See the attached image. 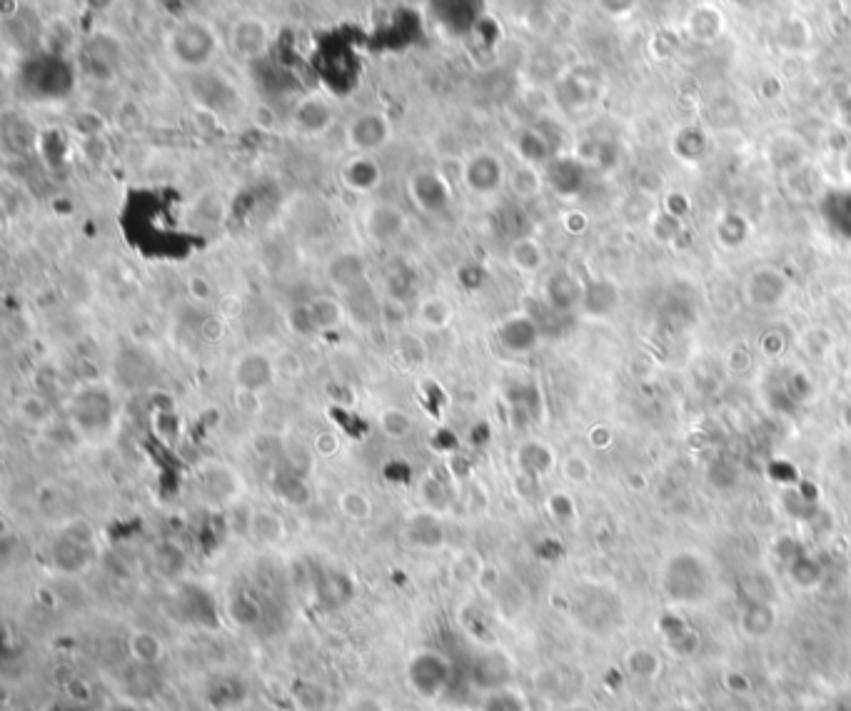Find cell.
Instances as JSON below:
<instances>
[{
    "mask_svg": "<svg viewBox=\"0 0 851 711\" xmlns=\"http://www.w3.org/2000/svg\"><path fill=\"white\" fill-rule=\"evenodd\" d=\"M220 48L213 25L203 18H188L175 25L168 35V55L178 70L200 73L210 68Z\"/></svg>",
    "mask_w": 851,
    "mask_h": 711,
    "instance_id": "6da1fadb",
    "label": "cell"
},
{
    "mask_svg": "<svg viewBox=\"0 0 851 711\" xmlns=\"http://www.w3.org/2000/svg\"><path fill=\"white\" fill-rule=\"evenodd\" d=\"M510 170L492 150H475L462 160V188L475 198H492L507 185Z\"/></svg>",
    "mask_w": 851,
    "mask_h": 711,
    "instance_id": "7a4b0ae2",
    "label": "cell"
},
{
    "mask_svg": "<svg viewBox=\"0 0 851 711\" xmlns=\"http://www.w3.org/2000/svg\"><path fill=\"white\" fill-rule=\"evenodd\" d=\"M407 195H410L412 205L420 210L422 215H430V218H440L447 210L452 208V188L450 180L445 178L440 168H425L415 170L407 180Z\"/></svg>",
    "mask_w": 851,
    "mask_h": 711,
    "instance_id": "3957f363",
    "label": "cell"
},
{
    "mask_svg": "<svg viewBox=\"0 0 851 711\" xmlns=\"http://www.w3.org/2000/svg\"><path fill=\"white\" fill-rule=\"evenodd\" d=\"M452 662L437 649H420L407 664V682L420 697L435 699L450 687Z\"/></svg>",
    "mask_w": 851,
    "mask_h": 711,
    "instance_id": "277c9868",
    "label": "cell"
},
{
    "mask_svg": "<svg viewBox=\"0 0 851 711\" xmlns=\"http://www.w3.org/2000/svg\"><path fill=\"white\" fill-rule=\"evenodd\" d=\"M392 140V123L380 110H362L345 125V143L357 155H377Z\"/></svg>",
    "mask_w": 851,
    "mask_h": 711,
    "instance_id": "5b68a950",
    "label": "cell"
},
{
    "mask_svg": "<svg viewBox=\"0 0 851 711\" xmlns=\"http://www.w3.org/2000/svg\"><path fill=\"white\" fill-rule=\"evenodd\" d=\"M360 223L367 240L380 247L395 245V242L400 240V237H405L407 230H410V218H407V213L400 205L390 203V200H375V203L367 205L360 215Z\"/></svg>",
    "mask_w": 851,
    "mask_h": 711,
    "instance_id": "8992f818",
    "label": "cell"
},
{
    "mask_svg": "<svg viewBox=\"0 0 851 711\" xmlns=\"http://www.w3.org/2000/svg\"><path fill=\"white\" fill-rule=\"evenodd\" d=\"M325 277L340 297H350L355 292L370 287V277H367V265L362 255L352 250L335 252L325 265Z\"/></svg>",
    "mask_w": 851,
    "mask_h": 711,
    "instance_id": "52a82bcc",
    "label": "cell"
},
{
    "mask_svg": "<svg viewBox=\"0 0 851 711\" xmlns=\"http://www.w3.org/2000/svg\"><path fill=\"white\" fill-rule=\"evenodd\" d=\"M228 45L240 60H255L268 50L270 45V25L268 20L258 15H243L233 20L228 30Z\"/></svg>",
    "mask_w": 851,
    "mask_h": 711,
    "instance_id": "ba28073f",
    "label": "cell"
},
{
    "mask_svg": "<svg viewBox=\"0 0 851 711\" xmlns=\"http://www.w3.org/2000/svg\"><path fill=\"white\" fill-rule=\"evenodd\" d=\"M233 380L235 387L250 392H260L273 387V382L278 380V365H275V357L265 355L260 350L243 352V355L235 360L233 365Z\"/></svg>",
    "mask_w": 851,
    "mask_h": 711,
    "instance_id": "9c48e42d",
    "label": "cell"
},
{
    "mask_svg": "<svg viewBox=\"0 0 851 711\" xmlns=\"http://www.w3.org/2000/svg\"><path fill=\"white\" fill-rule=\"evenodd\" d=\"M73 417L83 432H88V435L100 432L103 435L113 425V397L100 387H90V390L75 397Z\"/></svg>",
    "mask_w": 851,
    "mask_h": 711,
    "instance_id": "30bf717a",
    "label": "cell"
},
{
    "mask_svg": "<svg viewBox=\"0 0 851 711\" xmlns=\"http://www.w3.org/2000/svg\"><path fill=\"white\" fill-rule=\"evenodd\" d=\"M290 125L302 138H320L335 125V110L322 95H305L292 108Z\"/></svg>",
    "mask_w": 851,
    "mask_h": 711,
    "instance_id": "8fae6325",
    "label": "cell"
},
{
    "mask_svg": "<svg viewBox=\"0 0 851 711\" xmlns=\"http://www.w3.org/2000/svg\"><path fill=\"white\" fill-rule=\"evenodd\" d=\"M512 679H515V667H512V659L505 652L487 649V652L477 654L475 664H472V684H475V689L490 694L497 692V689L512 687Z\"/></svg>",
    "mask_w": 851,
    "mask_h": 711,
    "instance_id": "7c38bea8",
    "label": "cell"
},
{
    "mask_svg": "<svg viewBox=\"0 0 851 711\" xmlns=\"http://www.w3.org/2000/svg\"><path fill=\"white\" fill-rule=\"evenodd\" d=\"M682 30L694 43H714V40L722 38L724 30H727V15L722 13V8H719L717 3L702 0V3L692 5V8L687 10V15H684L682 20Z\"/></svg>",
    "mask_w": 851,
    "mask_h": 711,
    "instance_id": "4fadbf2b",
    "label": "cell"
},
{
    "mask_svg": "<svg viewBox=\"0 0 851 711\" xmlns=\"http://www.w3.org/2000/svg\"><path fill=\"white\" fill-rule=\"evenodd\" d=\"M385 180L380 160L375 155H352L340 168V183L355 195H372Z\"/></svg>",
    "mask_w": 851,
    "mask_h": 711,
    "instance_id": "5bb4252c",
    "label": "cell"
},
{
    "mask_svg": "<svg viewBox=\"0 0 851 711\" xmlns=\"http://www.w3.org/2000/svg\"><path fill=\"white\" fill-rule=\"evenodd\" d=\"M305 310L312 327L317 330V335L340 330L347 317H350L347 302L337 295H315L312 300L305 302Z\"/></svg>",
    "mask_w": 851,
    "mask_h": 711,
    "instance_id": "9a60e30c",
    "label": "cell"
},
{
    "mask_svg": "<svg viewBox=\"0 0 851 711\" xmlns=\"http://www.w3.org/2000/svg\"><path fill=\"white\" fill-rule=\"evenodd\" d=\"M497 342L512 355L530 352L537 345V327L527 315H510L497 325Z\"/></svg>",
    "mask_w": 851,
    "mask_h": 711,
    "instance_id": "2e32d148",
    "label": "cell"
},
{
    "mask_svg": "<svg viewBox=\"0 0 851 711\" xmlns=\"http://www.w3.org/2000/svg\"><path fill=\"white\" fill-rule=\"evenodd\" d=\"M405 537L417 549H440L445 544V527H442L440 514L427 512V509L412 514L407 519Z\"/></svg>",
    "mask_w": 851,
    "mask_h": 711,
    "instance_id": "e0dca14e",
    "label": "cell"
},
{
    "mask_svg": "<svg viewBox=\"0 0 851 711\" xmlns=\"http://www.w3.org/2000/svg\"><path fill=\"white\" fill-rule=\"evenodd\" d=\"M679 569L684 572L682 582H667V589L672 592L674 599H682V602H697V599H702L704 594H707L709 584H712V579H709L707 569H704V564L699 562L697 557L689 559V574H687V559H677Z\"/></svg>",
    "mask_w": 851,
    "mask_h": 711,
    "instance_id": "ac0fdd59",
    "label": "cell"
},
{
    "mask_svg": "<svg viewBox=\"0 0 851 711\" xmlns=\"http://www.w3.org/2000/svg\"><path fill=\"white\" fill-rule=\"evenodd\" d=\"M93 559V544L80 542V539L70 537V534H60V539L53 547V562L60 572L65 574H80L90 567Z\"/></svg>",
    "mask_w": 851,
    "mask_h": 711,
    "instance_id": "d6986e66",
    "label": "cell"
},
{
    "mask_svg": "<svg viewBox=\"0 0 851 711\" xmlns=\"http://www.w3.org/2000/svg\"><path fill=\"white\" fill-rule=\"evenodd\" d=\"M415 320L420 322L425 330H447V327L452 325V320H455V307L442 295H422L415 300Z\"/></svg>",
    "mask_w": 851,
    "mask_h": 711,
    "instance_id": "ffe728a7",
    "label": "cell"
},
{
    "mask_svg": "<svg viewBox=\"0 0 851 711\" xmlns=\"http://www.w3.org/2000/svg\"><path fill=\"white\" fill-rule=\"evenodd\" d=\"M248 532L255 542L265 544V547H278L287 537L285 519L273 509H253L248 519Z\"/></svg>",
    "mask_w": 851,
    "mask_h": 711,
    "instance_id": "44dd1931",
    "label": "cell"
},
{
    "mask_svg": "<svg viewBox=\"0 0 851 711\" xmlns=\"http://www.w3.org/2000/svg\"><path fill=\"white\" fill-rule=\"evenodd\" d=\"M128 652L135 664L160 667V662L165 659V642L150 629H133L128 637Z\"/></svg>",
    "mask_w": 851,
    "mask_h": 711,
    "instance_id": "7402d4cb",
    "label": "cell"
},
{
    "mask_svg": "<svg viewBox=\"0 0 851 711\" xmlns=\"http://www.w3.org/2000/svg\"><path fill=\"white\" fill-rule=\"evenodd\" d=\"M507 257H510V265L525 275H532L545 265V250L535 237H517L507 250Z\"/></svg>",
    "mask_w": 851,
    "mask_h": 711,
    "instance_id": "603a6c76",
    "label": "cell"
},
{
    "mask_svg": "<svg viewBox=\"0 0 851 711\" xmlns=\"http://www.w3.org/2000/svg\"><path fill=\"white\" fill-rule=\"evenodd\" d=\"M812 38V23H807L802 15H789L777 28V43L782 45L784 50H789V53H794V50H807L809 45H812Z\"/></svg>",
    "mask_w": 851,
    "mask_h": 711,
    "instance_id": "cb8c5ba5",
    "label": "cell"
},
{
    "mask_svg": "<svg viewBox=\"0 0 851 711\" xmlns=\"http://www.w3.org/2000/svg\"><path fill=\"white\" fill-rule=\"evenodd\" d=\"M417 497H420L422 509H427V512H435V514L447 512V509H450V504H452L450 487H447L445 479H440L437 474H425V477L420 479Z\"/></svg>",
    "mask_w": 851,
    "mask_h": 711,
    "instance_id": "d4e9b609",
    "label": "cell"
},
{
    "mask_svg": "<svg viewBox=\"0 0 851 711\" xmlns=\"http://www.w3.org/2000/svg\"><path fill=\"white\" fill-rule=\"evenodd\" d=\"M507 185H510L515 198L532 200L542 193V188H545V178H542L540 168L520 163L517 168L510 170V175H507Z\"/></svg>",
    "mask_w": 851,
    "mask_h": 711,
    "instance_id": "484cf974",
    "label": "cell"
},
{
    "mask_svg": "<svg viewBox=\"0 0 851 711\" xmlns=\"http://www.w3.org/2000/svg\"><path fill=\"white\" fill-rule=\"evenodd\" d=\"M515 150L520 163L535 165V168L545 165L547 158H550V143H547V138L540 130H522V133L517 135Z\"/></svg>",
    "mask_w": 851,
    "mask_h": 711,
    "instance_id": "4316f807",
    "label": "cell"
},
{
    "mask_svg": "<svg viewBox=\"0 0 851 711\" xmlns=\"http://www.w3.org/2000/svg\"><path fill=\"white\" fill-rule=\"evenodd\" d=\"M377 427L387 440H407L415 432V417L402 407H385L377 417Z\"/></svg>",
    "mask_w": 851,
    "mask_h": 711,
    "instance_id": "83f0119b",
    "label": "cell"
},
{
    "mask_svg": "<svg viewBox=\"0 0 851 711\" xmlns=\"http://www.w3.org/2000/svg\"><path fill=\"white\" fill-rule=\"evenodd\" d=\"M337 509L350 522H367L372 517V499L362 489L347 487L337 494Z\"/></svg>",
    "mask_w": 851,
    "mask_h": 711,
    "instance_id": "f1b7e54d",
    "label": "cell"
},
{
    "mask_svg": "<svg viewBox=\"0 0 851 711\" xmlns=\"http://www.w3.org/2000/svg\"><path fill=\"white\" fill-rule=\"evenodd\" d=\"M153 562L155 569H158L165 579H178L180 574L185 572V567H188V557H185V552L175 542H160L158 547H155Z\"/></svg>",
    "mask_w": 851,
    "mask_h": 711,
    "instance_id": "f546056e",
    "label": "cell"
},
{
    "mask_svg": "<svg viewBox=\"0 0 851 711\" xmlns=\"http://www.w3.org/2000/svg\"><path fill=\"white\" fill-rule=\"evenodd\" d=\"M292 702L297 711H322L327 704V692L315 682H297L292 687Z\"/></svg>",
    "mask_w": 851,
    "mask_h": 711,
    "instance_id": "4dcf8cb0",
    "label": "cell"
},
{
    "mask_svg": "<svg viewBox=\"0 0 851 711\" xmlns=\"http://www.w3.org/2000/svg\"><path fill=\"white\" fill-rule=\"evenodd\" d=\"M482 711H527V707L522 694H517L515 689L507 687V689H497V692L485 694Z\"/></svg>",
    "mask_w": 851,
    "mask_h": 711,
    "instance_id": "1f68e13d",
    "label": "cell"
},
{
    "mask_svg": "<svg viewBox=\"0 0 851 711\" xmlns=\"http://www.w3.org/2000/svg\"><path fill=\"white\" fill-rule=\"evenodd\" d=\"M218 465L210 467L208 472H205V489H208L210 494H213L215 499H228L230 494H235V487H238V477H235V472H230L228 467L223 470V479H218Z\"/></svg>",
    "mask_w": 851,
    "mask_h": 711,
    "instance_id": "d6a6232c",
    "label": "cell"
},
{
    "mask_svg": "<svg viewBox=\"0 0 851 711\" xmlns=\"http://www.w3.org/2000/svg\"><path fill=\"white\" fill-rule=\"evenodd\" d=\"M397 357H400L405 365L417 367L427 362V345L417 335H405L397 340Z\"/></svg>",
    "mask_w": 851,
    "mask_h": 711,
    "instance_id": "836d02e7",
    "label": "cell"
},
{
    "mask_svg": "<svg viewBox=\"0 0 851 711\" xmlns=\"http://www.w3.org/2000/svg\"><path fill=\"white\" fill-rule=\"evenodd\" d=\"M230 614H233L235 622L243 624V627H253V624L260 622V607L248 594L233 597V602H230Z\"/></svg>",
    "mask_w": 851,
    "mask_h": 711,
    "instance_id": "e575fe53",
    "label": "cell"
},
{
    "mask_svg": "<svg viewBox=\"0 0 851 711\" xmlns=\"http://www.w3.org/2000/svg\"><path fill=\"white\" fill-rule=\"evenodd\" d=\"M278 494L285 504H292V507H302V504L310 502V492H307V484L302 479H290V482L283 479L278 484Z\"/></svg>",
    "mask_w": 851,
    "mask_h": 711,
    "instance_id": "d590c367",
    "label": "cell"
},
{
    "mask_svg": "<svg viewBox=\"0 0 851 711\" xmlns=\"http://www.w3.org/2000/svg\"><path fill=\"white\" fill-rule=\"evenodd\" d=\"M233 402H235V410L245 417H255L260 410H263V395H260V392H250V390H240V387H235Z\"/></svg>",
    "mask_w": 851,
    "mask_h": 711,
    "instance_id": "8d00e7d4",
    "label": "cell"
},
{
    "mask_svg": "<svg viewBox=\"0 0 851 711\" xmlns=\"http://www.w3.org/2000/svg\"><path fill=\"white\" fill-rule=\"evenodd\" d=\"M185 290H188V295L193 297L195 302H200V305H208V302L215 297V287L210 285L208 277L203 275H190Z\"/></svg>",
    "mask_w": 851,
    "mask_h": 711,
    "instance_id": "74e56055",
    "label": "cell"
},
{
    "mask_svg": "<svg viewBox=\"0 0 851 711\" xmlns=\"http://www.w3.org/2000/svg\"><path fill=\"white\" fill-rule=\"evenodd\" d=\"M639 0H597V8L609 18H627L634 13Z\"/></svg>",
    "mask_w": 851,
    "mask_h": 711,
    "instance_id": "f35d334b",
    "label": "cell"
},
{
    "mask_svg": "<svg viewBox=\"0 0 851 711\" xmlns=\"http://www.w3.org/2000/svg\"><path fill=\"white\" fill-rule=\"evenodd\" d=\"M200 337H203L205 342H210V345H215V342H223L225 317H218V315L205 317L203 325H200Z\"/></svg>",
    "mask_w": 851,
    "mask_h": 711,
    "instance_id": "ab89813d",
    "label": "cell"
},
{
    "mask_svg": "<svg viewBox=\"0 0 851 711\" xmlns=\"http://www.w3.org/2000/svg\"><path fill=\"white\" fill-rule=\"evenodd\" d=\"M312 447H315L317 455L327 457V460H330V457H335L337 452L342 450V442H340V437L335 435V432H320V435L312 440Z\"/></svg>",
    "mask_w": 851,
    "mask_h": 711,
    "instance_id": "60d3db41",
    "label": "cell"
},
{
    "mask_svg": "<svg viewBox=\"0 0 851 711\" xmlns=\"http://www.w3.org/2000/svg\"><path fill=\"white\" fill-rule=\"evenodd\" d=\"M342 711H387V709L385 704H382L377 697H372V694H355L352 699H347L345 709Z\"/></svg>",
    "mask_w": 851,
    "mask_h": 711,
    "instance_id": "b9f144b4",
    "label": "cell"
},
{
    "mask_svg": "<svg viewBox=\"0 0 851 711\" xmlns=\"http://www.w3.org/2000/svg\"><path fill=\"white\" fill-rule=\"evenodd\" d=\"M20 412H23L25 420L33 422V425L48 420V407H45L38 397H33V402H30V397H25L23 405H20Z\"/></svg>",
    "mask_w": 851,
    "mask_h": 711,
    "instance_id": "7bdbcfd3",
    "label": "cell"
},
{
    "mask_svg": "<svg viewBox=\"0 0 851 711\" xmlns=\"http://www.w3.org/2000/svg\"><path fill=\"white\" fill-rule=\"evenodd\" d=\"M105 711H140V707L133 702H115V704H110V707Z\"/></svg>",
    "mask_w": 851,
    "mask_h": 711,
    "instance_id": "ee69618b",
    "label": "cell"
},
{
    "mask_svg": "<svg viewBox=\"0 0 851 711\" xmlns=\"http://www.w3.org/2000/svg\"><path fill=\"white\" fill-rule=\"evenodd\" d=\"M837 711H851V697L844 699V702L837 704Z\"/></svg>",
    "mask_w": 851,
    "mask_h": 711,
    "instance_id": "f6af8a7d",
    "label": "cell"
},
{
    "mask_svg": "<svg viewBox=\"0 0 851 711\" xmlns=\"http://www.w3.org/2000/svg\"><path fill=\"white\" fill-rule=\"evenodd\" d=\"M295 711H297V709H295Z\"/></svg>",
    "mask_w": 851,
    "mask_h": 711,
    "instance_id": "bcb514c9",
    "label": "cell"
}]
</instances>
